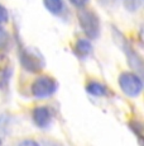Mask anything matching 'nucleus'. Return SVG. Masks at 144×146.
I'll use <instances>...</instances> for the list:
<instances>
[{"label": "nucleus", "instance_id": "f257e3e1", "mask_svg": "<svg viewBox=\"0 0 144 146\" xmlns=\"http://www.w3.org/2000/svg\"><path fill=\"white\" fill-rule=\"evenodd\" d=\"M111 32H113V40L115 41V43L120 47V50L125 53L128 64L130 65L132 69H134V71L142 72L143 70V61L142 57L137 53V51L134 50V47L130 44V42L125 38V36L120 32L115 26L111 27Z\"/></svg>", "mask_w": 144, "mask_h": 146}, {"label": "nucleus", "instance_id": "f03ea898", "mask_svg": "<svg viewBox=\"0 0 144 146\" xmlns=\"http://www.w3.org/2000/svg\"><path fill=\"white\" fill-rule=\"evenodd\" d=\"M77 19H79V24L81 27L82 32L85 33V36L87 38L96 40L100 36V31H101L100 18L94 10L82 9L77 14Z\"/></svg>", "mask_w": 144, "mask_h": 146}, {"label": "nucleus", "instance_id": "7ed1b4c3", "mask_svg": "<svg viewBox=\"0 0 144 146\" xmlns=\"http://www.w3.org/2000/svg\"><path fill=\"white\" fill-rule=\"evenodd\" d=\"M119 86L121 92L130 98H137L143 92V80L137 72L124 71L119 75Z\"/></svg>", "mask_w": 144, "mask_h": 146}, {"label": "nucleus", "instance_id": "20e7f679", "mask_svg": "<svg viewBox=\"0 0 144 146\" xmlns=\"http://www.w3.org/2000/svg\"><path fill=\"white\" fill-rule=\"evenodd\" d=\"M57 81L49 75H41L32 83L30 93L37 99H47L57 92Z\"/></svg>", "mask_w": 144, "mask_h": 146}, {"label": "nucleus", "instance_id": "39448f33", "mask_svg": "<svg viewBox=\"0 0 144 146\" xmlns=\"http://www.w3.org/2000/svg\"><path fill=\"white\" fill-rule=\"evenodd\" d=\"M19 60L23 69L28 72H38L44 67V60L42 55L35 52L34 50L22 47L19 50Z\"/></svg>", "mask_w": 144, "mask_h": 146}, {"label": "nucleus", "instance_id": "423d86ee", "mask_svg": "<svg viewBox=\"0 0 144 146\" xmlns=\"http://www.w3.org/2000/svg\"><path fill=\"white\" fill-rule=\"evenodd\" d=\"M32 119L34 122V125L37 127L42 128H48L52 125V121H53V114L49 107L47 106H38L33 109L32 112Z\"/></svg>", "mask_w": 144, "mask_h": 146}, {"label": "nucleus", "instance_id": "0eeeda50", "mask_svg": "<svg viewBox=\"0 0 144 146\" xmlns=\"http://www.w3.org/2000/svg\"><path fill=\"white\" fill-rule=\"evenodd\" d=\"M73 52L77 57L80 58H85L86 56H88L92 52V44L87 38H80L76 41L73 46Z\"/></svg>", "mask_w": 144, "mask_h": 146}, {"label": "nucleus", "instance_id": "6e6552de", "mask_svg": "<svg viewBox=\"0 0 144 146\" xmlns=\"http://www.w3.org/2000/svg\"><path fill=\"white\" fill-rule=\"evenodd\" d=\"M86 92L92 97H105L107 94V88L99 81L91 80L86 84Z\"/></svg>", "mask_w": 144, "mask_h": 146}, {"label": "nucleus", "instance_id": "1a4fd4ad", "mask_svg": "<svg viewBox=\"0 0 144 146\" xmlns=\"http://www.w3.org/2000/svg\"><path fill=\"white\" fill-rule=\"evenodd\" d=\"M43 4L46 9L54 15L61 14L65 9V1L63 0H43Z\"/></svg>", "mask_w": 144, "mask_h": 146}, {"label": "nucleus", "instance_id": "9d476101", "mask_svg": "<svg viewBox=\"0 0 144 146\" xmlns=\"http://www.w3.org/2000/svg\"><path fill=\"white\" fill-rule=\"evenodd\" d=\"M121 3H123L124 8L130 13L137 12L140 8V0H121Z\"/></svg>", "mask_w": 144, "mask_h": 146}, {"label": "nucleus", "instance_id": "9b49d317", "mask_svg": "<svg viewBox=\"0 0 144 146\" xmlns=\"http://www.w3.org/2000/svg\"><path fill=\"white\" fill-rule=\"evenodd\" d=\"M10 37L8 35V32H5L3 28H0V48H7V46L9 44Z\"/></svg>", "mask_w": 144, "mask_h": 146}, {"label": "nucleus", "instance_id": "f8f14e48", "mask_svg": "<svg viewBox=\"0 0 144 146\" xmlns=\"http://www.w3.org/2000/svg\"><path fill=\"white\" fill-rule=\"evenodd\" d=\"M8 21H9V12L7 10V8L4 5L0 4V28L4 26Z\"/></svg>", "mask_w": 144, "mask_h": 146}, {"label": "nucleus", "instance_id": "ddd939ff", "mask_svg": "<svg viewBox=\"0 0 144 146\" xmlns=\"http://www.w3.org/2000/svg\"><path fill=\"white\" fill-rule=\"evenodd\" d=\"M130 128H132V131L134 132L135 135H137L138 137H139V140H142V125H140L139 122H132L130 123Z\"/></svg>", "mask_w": 144, "mask_h": 146}, {"label": "nucleus", "instance_id": "4468645a", "mask_svg": "<svg viewBox=\"0 0 144 146\" xmlns=\"http://www.w3.org/2000/svg\"><path fill=\"white\" fill-rule=\"evenodd\" d=\"M70 3L73 5V7L79 8V9H84V8L87 5L88 0H70Z\"/></svg>", "mask_w": 144, "mask_h": 146}, {"label": "nucleus", "instance_id": "2eb2a0df", "mask_svg": "<svg viewBox=\"0 0 144 146\" xmlns=\"http://www.w3.org/2000/svg\"><path fill=\"white\" fill-rule=\"evenodd\" d=\"M18 146H39L35 140H32V139H27V140H23L22 142H19Z\"/></svg>", "mask_w": 144, "mask_h": 146}, {"label": "nucleus", "instance_id": "dca6fc26", "mask_svg": "<svg viewBox=\"0 0 144 146\" xmlns=\"http://www.w3.org/2000/svg\"><path fill=\"white\" fill-rule=\"evenodd\" d=\"M7 122H8V118L5 116H0V132H4L5 131V127H7Z\"/></svg>", "mask_w": 144, "mask_h": 146}, {"label": "nucleus", "instance_id": "f3484780", "mask_svg": "<svg viewBox=\"0 0 144 146\" xmlns=\"http://www.w3.org/2000/svg\"><path fill=\"white\" fill-rule=\"evenodd\" d=\"M99 1H100L102 5H111L115 0H99Z\"/></svg>", "mask_w": 144, "mask_h": 146}, {"label": "nucleus", "instance_id": "a211bd4d", "mask_svg": "<svg viewBox=\"0 0 144 146\" xmlns=\"http://www.w3.org/2000/svg\"><path fill=\"white\" fill-rule=\"evenodd\" d=\"M0 146H1V140H0Z\"/></svg>", "mask_w": 144, "mask_h": 146}]
</instances>
